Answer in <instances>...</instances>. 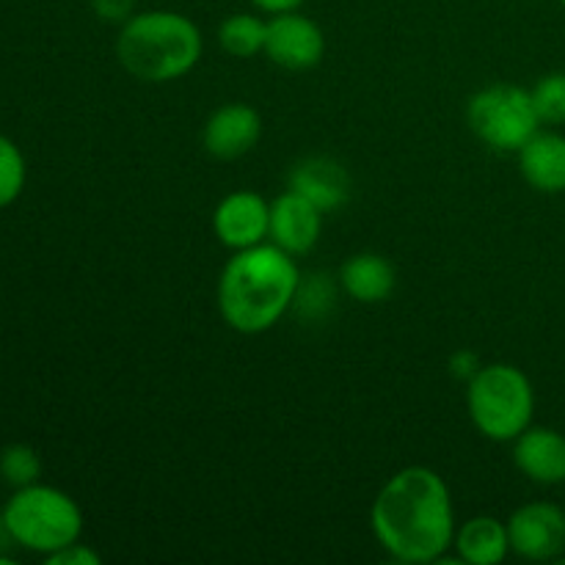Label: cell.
I'll return each mask as SVG.
<instances>
[{"mask_svg":"<svg viewBox=\"0 0 565 565\" xmlns=\"http://www.w3.org/2000/svg\"><path fill=\"white\" fill-rule=\"evenodd\" d=\"M370 527L397 563H439L458 530L445 478L430 467L392 475L370 508Z\"/></svg>","mask_w":565,"mask_h":565,"instance_id":"obj_1","label":"cell"},{"mask_svg":"<svg viewBox=\"0 0 565 565\" xmlns=\"http://www.w3.org/2000/svg\"><path fill=\"white\" fill-rule=\"evenodd\" d=\"M298 287L296 257L265 241L226 259L218 276V312L230 329L263 334L296 307Z\"/></svg>","mask_w":565,"mask_h":565,"instance_id":"obj_2","label":"cell"},{"mask_svg":"<svg viewBox=\"0 0 565 565\" xmlns=\"http://www.w3.org/2000/svg\"><path fill=\"white\" fill-rule=\"evenodd\" d=\"M204 39L196 22L180 11H138L121 25L116 55L141 83H171L202 61Z\"/></svg>","mask_w":565,"mask_h":565,"instance_id":"obj_3","label":"cell"},{"mask_svg":"<svg viewBox=\"0 0 565 565\" xmlns=\"http://www.w3.org/2000/svg\"><path fill=\"white\" fill-rule=\"evenodd\" d=\"M467 408L483 439L516 441L535 417L533 381L513 364H483L467 384Z\"/></svg>","mask_w":565,"mask_h":565,"instance_id":"obj_4","label":"cell"},{"mask_svg":"<svg viewBox=\"0 0 565 565\" xmlns=\"http://www.w3.org/2000/svg\"><path fill=\"white\" fill-rule=\"evenodd\" d=\"M3 519L14 544L39 555H53L75 544L83 533V511L77 502L53 486L33 483L17 489L3 508Z\"/></svg>","mask_w":565,"mask_h":565,"instance_id":"obj_5","label":"cell"},{"mask_svg":"<svg viewBox=\"0 0 565 565\" xmlns=\"http://www.w3.org/2000/svg\"><path fill=\"white\" fill-rule=\"evenodd\" d=\"M467 121L494 152H519L541 130L533 94L516 83H494L469 99Z\"/></svg>","mask_w":565,"mask_h":565,"instance_id":"obj_6","label":"cell"},{"mask_svg":"<svg viewBox=\"0 0 565 565\" xmlns=\"http://www.w3.org/2000/svg\"><path fill=\"white\" fill-rule=\"evenodd\" d=\"M511 552L524 561H561L565 552V511L555 502H527L508 519Z\"/></svg>","mask_w":565,"mask_h":565,"instance_id":"obj_7","label":"cell"},{"mask_svg":"<svg viewBox=\"0 0 565 565\" xmlns=\"http://www.w3.org/2000/svg\"><path fill=\"white\" fill-rule=\"evenodd\" d=\"M265 55L276 66L290 72H307L318 66L326 55V36L315 20L298 11H285L268 20Z\"/></svg>","mask_w":565,"mask_h":565,"instance_id":"obj_8","label":"cell"},{"mask_svg":"<svg viewBox=\"0 0 565 565\" xmlns=\"http://www.w3.org/2000/svg\"><path fill=\"white\" fill-rule=\"evenodd\" d=\"M213 232L232 252L259 246L270 237V202L257 191H232L213 213Z\"/></svg>","mask_w":565,"mask_h":565,"instance_id":"obj_9","label":"cell"},{"mask_svg":"<svg viewBox=\"0 0 565 565\" xmlns=\"http://www.w3.org/2000/svg\"><path fill=\"white\" fill-rule=\"evenodd\" d=\"M263 138V116L246 103H226L204 121L202 141L215 160H237L252 152Z\"/></svg>","mask_w":565,"mask_h":565,"instance_id":"obj_10","label":"cell"},{"mask_svg":"<svg viewBox=\"0 0 565 565\" xmlns=\"http://www.w3.org/2000/svg\"><path fill=\"white\" fill-rule=\"evenodd\" d=\"M323 232V210L296 191H285L270 202V243L298 257L318 246Z\"/></svg>","mask_w":565,"mask_h":565,"instance_id":"obj_11","label":"cell"},{"mask_svg":"<svg viewBox=\"0 0 565 565\" xmlns=\"http://www.w3.org/2000/svg\"><path fill=\"white\" fill-rule=\"evenodd\" d=\"M513 463L524 478L539 486L565 483V436L561 430L530 425L513 441Z\"/></svg>","mask_w":565,"mask_h":565,"instance_id":"obj_12","label":"cell"},{"mask_svg":"<svg viewBox=\"0 0 565 565\" xmlns=\"http://www.w3.org/2000/svg\"><path fill=\"white\" fill-rule=\"evenodd\" d=\"M290 191L318 204L323 213L342 207L351 199V177L345 166L331 158H307L292 166Z\"/></svg>","mask_w":565,"mask_h":565,"instance_id":"obj_13","label":"cell"},{"mask_svg":"<svg viewBox=\"0 0 565 565\" xmlns=\"http://www.w3.org/2000/svg\"><path fill=\"white\" fill-rule=\"evenodd\" d=\"M516 154L527 185L541 193L565 191V136L539 130Z\"/></svg>","mask_w":565,"mask_h":565,"instance_id":"obj_14","label":"cell"},{"mask_svg":"<svg viewBox=\"0 0 565 565\" xmlns=\"http://www.w3.org/2000/svg\"><path fill=\"white\" fill-rule=\"evenodd\" d=\"M452 550L461 563L469 565H497L511 555V535H508V522L494 516H475L467 519L456 530Z\"/></svg>","mask_w":565,"mask_h":565,"instance_id":"obj_15","label":"cell"},{"mask_svg":"<svg viewBox=\"0 0 565 565\" xmlns=\"http://www.w3.org/2000/svg\"><path fill=\"white\" fill-rule=\"evenodd\" d=\"M340 285L353 301L381 303L395 292L397 276L390 259L373 252H362L342 263Z\"/></svg>","mask_w":565,"mask_h":565,"instance_id":"obj_16","label":"cell"},{"mask_svg":"<svg viewBox=\"0 0 565 565\" xmlns=\"http://www.w3.org/2000/svg\"><path fill=\"white\" fill-rule=\"evenodd\" d=\"M265 36H268V20L257 14H232L218 28L221 47L232 58H254L265 53Z\"/></svg>","mask_w":565,"mask_h":565,"instance_id":"obj_17","label":"cell"},{"mask_svg":"<svg viewBox=\"0 0 565 565\" xmlns=\"http://www.w3.org/2000/svg\"><path fill=\"white\" fill-rule=\"evenodd\" d=\"M533 105L541 125H565V72H550L533 88Z\"/></svg>","mask_w":565,"mask_h":565,"instance_id":"obj_18","label":"cell"},{"mask_svg":"<svg viewBox=\"0 0 565 565\" xmlns=\"http://www.w3.org/2000/svg\"><path fill=\"white\" fill-rule=\"evenodd\" d=\"M0 475H3L6 483L25 489V486L36 483L39 475H42V461L31 447L11 445L0 452Z\"/></svg>","mask_w":565,"mask_h":565,"instance_id":"obj_19","label":"cell"},{"mask_svg":"<svg viewBox=\"0 0 565 565\" xmlns=\"http://www.w3.org/2000/svg\"><path fill=\"white\" fill-rule=\"evenodd\" d=\"M25 188V158L14 141L0 136V207L14 202Z\"/></svg>","mask_w":565,"mask_h":565,"instance_id":"obj_20","label":"cell"},{"mask_svg":"<svg viewBox=\"0 0 565 565\" xmlns=\"http://www.w3.org/2000/svg\"><path fill=\"white\" fill-rule=\"evenodd\" d=\"M92 9L99 20L119 22L125 25L132 14H136V0H92Z\"/></svg>","mask_w":565,"mask_h":565,"instance_id":"obj_21","label":"cell"},{"mask_svg":"<svg viewBox=\"0 0 565 565\" xmlns=\"http://www.w3.org/2000/svg\"><path fill=\"white\" fill-rule=\"evenodd\" d=\"M50 565H99V555L94 550H88L86 544H70L64 550L47 555Z\"/></svg>","mask_w":565,"mask_h":565,"instance_id":"obj_22","label":"cell"},{"mask_svg":"<svg viewBox=\"0 0 565 565\" xmlns=\"http://www.w3.org/2000/svg\"><path fill=\"white\" fill-rule=\"evenodd\" d=\"M480 367H483V364L478 362V356H475L472 351L456 353V356H452V362H450V373L456 375V379H463L467 384L475 379V375H478Z\"/></svg>","mask_w":565,"mask_h":565,"instance_id":"obj_23","label":"cell"},{"mask_svg":"<svg viewBox=\"0 0 565 565\" xmlns=\"http://www.w3.org/2000/svg\"><path fill=\"white\" fill-rule=\"evenodd\" d=\"M307 0H252V6L263 14H285V11H298Z\"/></svg>","mask_w":565,"mask_h":565,"instance_id":"obj_24","label":"cell"},{"mask_svg":"<svg viewBox=\"0 0 565 565\" xmlns=\"http://www.w3.org/2000/svg\"><path fill=\"white\" fill-rule=\"evenodd\" d=\"M9 541H14V539H11L9 527H6V519H3V513H0V550H6V546H9Z\"/></svg>","mask_w":565,"mask_h":565,"instance_id":"obj_25","label":"cell"},{"mask_svg":"<svg viewBox=\"0 0 565 565\" xmlns=\"http://www.w3.org/2000/svg\"><path fill=\"white\" fill-rule=\"evenodd\" d=\"M561 3H563V6H565V0H561Z\"/></svg>","mask_w":565,"mask_h":565,"instance_id":"obj_26","label":"cell"}]
</instances>
